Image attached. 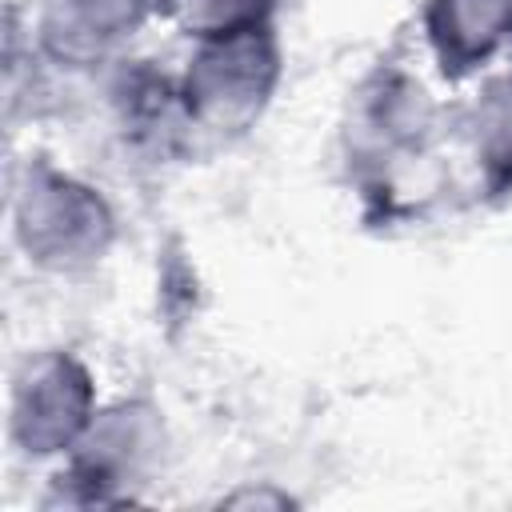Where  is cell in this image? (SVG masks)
<instances>
[{
    "mask_svg": "<svg viewBox=\"0 0 512 512\" xmlns=\"http://www.w3.org/2000/svg\"><path fill=\"white\" fill-rule=\"evenodd\" d=\"M12 232L24 256L48 272H76L112 240V212L84 180L28 160L12 188Z\"/></svg>",
    "mask_w": 512,
    "mask_h": 512,
    "instance_id": "obj_1",
    "label": "cell"
},
{
    "mask_svg": "<svg viewBox=\"0 0 512 512\" xmlns=\"http://www.w3.org/2000/svg\"><path fill=\"white\" fill-rule=\"evenodd\" d=\"M276 76L280 52L268 28L200 40V52L180 84L188 120L212 132H240L268 104Z\"/></svg>",
    "mask_w": 512,
    "mask_h": 512,
    "instance_id": "obj_2",
    "label": "cell"
},
{
    "mask_svg": "<svg viewBox=\"0 0 512 512\" xmlns=\"http://www.w3.org/2000/svg\"><path fill=\"white\" fill-rule=\"evenodd\" d=\"M96 392L88 368L68 352L28 356L12 376V444L24 456L72 452L92 428Z\"/></svg>",
    "mask_w": 512,
    "mask_h": 512,
    "instance_id": "obj_3",
    "label": "cell"
},
{
    "mask_svg": "<svg viewBox=\"0 0 512 512\" xmlns=\"http://www.w3.org/2000/svg\"><path fill=\"white\" fill-rule=\"evenodd\" d=\"M144 0H44L40 48L68 68L104 60L144 20Z\"/></svg>",
    "mask_w": 512,
    "mask_h": 512,
    "instance_id": "obj_4",
    "label": "cell"
},
{
    "mask_svg": "<svg viewBox=\"0 0 512 512\" xmlns=\"http://www.w3.org/2000/svg\"><path fill=\"white\" fill-rule=\"evenodd\" d=\"M424 24L444 72L460 76L512 40V0H432Z\"/></svg>",
    "mask_w": 512,
    "mask_h": 512,
    "instance_id": "obj_5",
    "label": "cell"
},
{
    "mask_svg": "<svg viewBox=\"0 0 512 512\" xmlns=\"http://www.w3.org/2000/svg\"><path fill=\"white\" fill-rule=\"evenodd\" d=\"M472 148L492 192L512 188V76H500L484 88L472 112Z\"/></svg>",
    "mask_w": 512,
    "mask_h": 512,
    "instance_id": "obj_6",
    "label": "cell"
},
{
    "mask_svg": "<svg viewBox=\"0 0 512 512\" xmlns=\"http://www.w3.org/2000/svg\"><path fill=\"white\" fill-rule=\"evenodd\" d=\"M164 8L200 40L232 36L248 28H268L276 0H164Z\"/></svg>",
    "mask_w": 512,
    "mask_h": 512,
    "instance_id": "obj_7",
    "label": "cell"
}]
</instances>
